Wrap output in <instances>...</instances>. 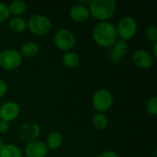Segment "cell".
Segmentation results:
<instances>
[{
  "mask_svg": "<svg viewBox=\"0 0 157 157\" xmlns=\"http://www.w3.org/2000/svg\"><path fill=\"white\" fill-rule=\"evenodd\" d=\"M145 110L148 114L152 116L157 115V97L154 96L149 98L145 104Z\"/></svg>",
  "mask_w": 157,
  "mask_h": 157,
  "instance_id": "21",
  "label": "cell"
},
{
  "mask_svg": "<svg viewBox=\"0 0 157 157\" xmlns=\"http://www.w3.org/2000/svg\"><path fill=\"white\" fill-rule=\"evenodd\" d=\"M133 63L141 69H149L153 66L154 57L150 52L144 49L136 50L132 56Z\"/></svg>",
  "mask_w": 157,
  "mask_h": 157,
  "instance_id": "9",
  "label": "cell"
},
{
  "mask_svg": "<svg viewBox=\"0 0 157 157\" xmlns=\"http://www.w3.org/2000/svg\"><path fill=\"white\" fill-rule=\"evenodd\" d=\"M90 16L99 22L108 21L117 10V3L114 0H93L88 6Z\"/></svg>",
  "mask_w": 157,
  "mask_h": 157,
  "instance_id": "2",
  "label": "cell"
},
{
  "mask_svg": "<svg viewBox=\"0 0 157 157\" xmlns=\"http://www.w3.org/2000/svg\"><path fill=\"white\" fill-rule=\"evenodd\" d=\"M0 121H1V120H0Z\"/></svg>",
  "mask_w": 157,
  "mask_h": 157,
  "instance_id": "29",
  "label": "cell"
},
{
  "mask_svg": "<svg viewBox=\"0 0 157 157\" xmlns=\"http://www.w3.org/2000/svg\"><path fill=\"white\" fill-rule=\"evenodd\" d=\"M7 93V84L2 78H0V98Z\"/></svg>",
  "mask_w": 157,
  "mask_h": 157,
  "instance_id": "24",
  "label": "cell"
},
{
  "mask_svg": "<svg viewBox=\"0 0 157 157\" xmlns=\"http://www.w3.org/2000/svg\"><path fill=\"white\" fill-rule=\"evenodd\" d=\"M48 152L49 149L45 143L40 140L28 143L24 148V153L27 157H46Z\"/></svg>",
  "mask_w": 157,
  "mask_h": 157,
  "instance_id": "11",
  "label": "cell"
},
{
  "mask_svg": "<svg viewBox=\"0 0 157 157\" xmlns=\"http://www.w3.org/2000/svg\"><path fill=\"white\" fill-rule=\"evenodd\" d=\"M9 29L16 33H22L27 30V20L21 17H12L8 19Z\"/></svg>",
  "mask_w": 157,
  "mask_h": 157,
  "instance_id": "15",
  "label": "cell"
},
{
  "mask_svg": "<svg viewBox=\"0 0 157 157\" xmlns=\"http://www.w3.org/2000/svg\"><path fill=\"white\" fill-rule=\"evenodd\" d=\"M10 17L8 6L3 2H0V22L6 21Z\"/></svg>",
  "mask_w": 157,
  "mask_h": 157,
  "instance_id": "23",
  "label": "cell"
},
{
  "mask_svg": "<svg viewBox=\"0 0 157 157\" xmlns=\"http://www.w3.org/2000/svg\"><path fill=\"white\" fill-rule=\"evenodd\" d=\"M4 144H4L3 140H2V139L0 138V149H1V148H2V147L4 146Z\"/></svg>",
  "mask_w": 157,
  "mask_h": 157,
  "instance_id": "28",
  "label": "cell"
},
{
  "mask_svg": "<svg viewBox=\"0 0 157 157\" xmlns=\"http://www.w3.org/2000/svg\"><path fill=\"white\" fill-rule=\"evenodd\" d=\"M128 52H129V46L127 41L119 39L111 47V50L109 52V58L111 63H119L126 56Z\"/></svg>",
  "mask_w": 157,
  "mask_h": 157,
  "instance_id": "12",
  "label": "cell"
},
{
  "mask_svg": "<svg viewBox=\"0 0 157 157\" xmlns=\"http://www.w3.org/2000/svg\"><path fill=\"white\" fill-rule=\"evenodd\" d=\"M116 30L118 34V38L124 41L130 40L133 39L138 30V24L135 18L130 16H126L121 17L117 26Z\"/></svg>",
  "mask_w": 157,
  "mask_h": 157,
  "instance_id": "3",
  "label": "cell"
},
{
  "mask_svg": "<svg viewBox=\"0 0 157 157\" xmlns=\"http://www.w3.org/2000/svg\"><path fill=\"white\" fill-rule=\"evenodd\" d=\"M92 123L94 125V127L97 130L99 131H103L106 130L109 126V120L107 118V116L104 113H98L97 112L93 118H92Z\"/></svg>",
  "mask_w": 157,
  "mask_h": 157,
  "instance_id": "20",
  "label": "cell"
},
{
  "mask_svg": "<svg viewBox=\"0 0 157 157\" xmlns=\"http://www.w3.org/2000/svg\"><path fill=\"white\" fill-rule=\"evenodd\" d=\"M114 99L112 94L104 88L97 90L92 97V106L98 113H105L113 106Z\"/></svg>",
  "mask_w": 157,
  "mask_h": 157,
  "instance_id": "6",
  "label": "cell"
},
{
  "mask_svg": "<svg viewBox=\"0 0 157 157\" xmlns=\"http://www.w3.org/2000/svg\"><path fill=\"white\" fill-rule=\"evenodd\" d=\"M40 134V126L35 122H27L24 123L18 132V136L22 141H26L28 143L38 140Z\"/></svg>",
  "mask_w": 157,
  "mask_h": 157,
  "instance_id": "10",
  "label": "cell"
},
{
  "mask_svg": "<svg viewBox=\"0 0 157 157\" xmlns=\"http://www.w3.org/2000/svg\"><path fill=\"white\" fill-rule=\"evenodd\" d=\"M144 35H145V38L149 41H151L153 43L157 42V29L155 26L150 25V26L146 27V29L144 30Z\"/></svg>",
  "mask_w": 157,
  "mask_h": 157,
  "instance_id": "22",
  "label": "cell"
},
{
  "mask_svg": "<svg viewBox=\"0 0 157 157\" xmlns=\"http://www.w3.org/2000/svg\"><path fill=\"white\" fill-rule=\"evenodd\" d=\"M62 60H63V63L64 64V66H66L67 68H70V69H73V68H75L76 66H78L79 62H80L78 54L73 51L64 52Z\"/></svg>",
  "mask_w": 157,
  "mask_h": 157,
  "instance_id": "19",
  "label": "cell"
},
{
  "mask_svg": "<svg viewBox=\"0 0 157 157\" xmlns=\"http://www.w3.org/2000/svg\"><path fill=\"white\" fill-rule=\"evenodd\" d=\"M154 59L157 57V42L154 43V47H153V53H152Z\"/></svg>",
  "mask_w": 157,
  "mask_h": 157,
  "instance_id": "27",
  "label": "cell"
},
{
  "mask_svg": "<svg viewBox=\"0 0 157 157\" xmlns=\"http://www.w3.org/2000/svg\"><path fill=\"white\" fill-rule=\"evenodd\" d=\"M7 6L9 13L13 17H21L27 11V4L22 0H14Z\"/></svg>",
  "mask_w": 157,
  "mask_h": 157,
  "instance_id": "18",
  "label": "cell"
},
{
  "mask_svg": "<svg viewBox=\"0 0 157 157\" xmlns=\"http://www.w3.org/2000/svg\"><path fill=\"white\" fill-rule=\"evenodd\" d=\"M53 41L55 46L64 52L72 51L75 46V37L74 33L67 29H61L57 30L54 35Z\"/></svg>",
  "mask_w": 157,
  "mask_h": 157,
  "instance_id": "7",
  "label": "cell"
},
{
  "mask_svg": "<svg viewBox=\"0 0 157 157\" xmlns=\"http://www.w3.org/2000/svg\"><path fill=\"white\" fill-rule=\"evenodd\" d=\"M23 61L19 51L15 49H5L0 52V67L6 71L17 69Z\"/></svg>",
  "mask_w": 157,
  "mask_h": 157,
  "instance_id": "5",
  "label": "cell"
},
{
  "mask_svg": "<svg viewBox=\"0 0 157 157\" xmlns=\"http://www.w3.org/2000/svg\"><path fill=\"white\" fill-rule=\"evenodd\" d=\"M27 29L34 35L42 36L52 29V22L49 17L42 14H35L27 21Z\"/></svg>",
  "mask_w": 157,
  "mask_h": 157,
  "instance_id": "4",
  "label": "cell"
},
{
  "mask_svg": "<svg viewBox=\"0 0 157 157\" xmlns=\"http://www.w3.org/2000/svg\"><path fill=\"white\" fill-rule=\"evenodd\" d=\"M19 52L22 55V57H27V58L35 57L39 52V45L37 42L32 40L27 41L21 46Z\"/></svg>",
  "mask_w": 157,
  "mask_h": 157,
  "instance_id": "16",
  "label": "cell"
},
{
  "mask_svg": "<svg viewBox=\"0 0 157 157\" xmlns=\"http://www.w3.org/2000/svg\"><path fill=\"white\" fill-rule=\"evenodd\" d=\"M70 18L76 23H83L90 17L88 6H84L80 3L74 5L69 10Z\"/></svg>",
  "mask_w": 157,
  "mask_h": 157,
  "instance_id": "13",
  "label": "cell"
},
{
  "mask_svg": "<svg viewBox=\"0 0 157 157\" xmlns=\"http://www.w3.org/2000/svg\"><path fill=\"white\" fill-rule=\"evenodd\" d=\"M92 38L102 48H111L119 40L116 26L109 21L98 22L92 29Z\"/></svg>",
  "mask_w": 157,
  "mask_h": 157,
  "instance_id": "1",
  "label": "cell"
},
{
  "mask_svg": "<svg viewBox=\"0 0 157 157\" xmlns=\"http://www.w3.org/2000/svg\"><path fill=\"white\" fill-rule=\"evenodd\" d=\"M23 153L18 146L13 144H6L0 149V157H22Z\"/></svg>",
  "mask_w": 157,
  "mask_h": 157,
  "instance_id": "17",
  "label": "cell"
},
{
  "mask_svg": "<svg viewBox=\"0 0 157 157\" xmlns=\"http://www.w3.org/2000/svg\"><path fill=\"white\" fill-rule=\"evenodd\" d=\"M63 143V137L59 132H52L45 142V144L49 150H57Z\"/></svg>",
  "mask_w": 157,
  "mask_h": 157,
  "instance_id": "14",
  "label": "cell"
},
{
  "mask_svg": "<svg viewBox=\"0 0 157 157\" xmlns=\"http://www.w3.org/2000/svg\"><path fill=\"white\" fill-rule=\"evenodd\" d=\"M10 129L9 123L4 121H0V133L1 134H5Z\"/></svg>",
  "mask_w": 157,
  "mask_h": 157,
  "instance_id": "25",
  "label": "cell"
},
{
  "mask_svg": "<svg viewBox=\"0 0 157 157\" xmlns=\"http://www.w3.org/2000/svg\"><path fill=\"white\" fill-rule=\"evenodd\" d=\"M20 114V107L15 101H6L0 106V120L12 122L16 121Z\"/></svg>",
  "mask_w": 157,
  "mask_h": 157,
  "instance_id": "8",
  "label": "cell"
},
{
  "mask_svg": "<svg viewBox=\"0 0 157 157\" xmlns=\"http://www.w3.org/2000/svg\"><path fill=\"white\" fill-rule=\"evenodd\" d=\"M98 157H120V155L113 151H105L100 155H98Z\"/></svg>",
  "mask_w": 157,
  "mask_h": 157,
  "instance_id": "26",
  "label": "cell"
}]
</instances>
